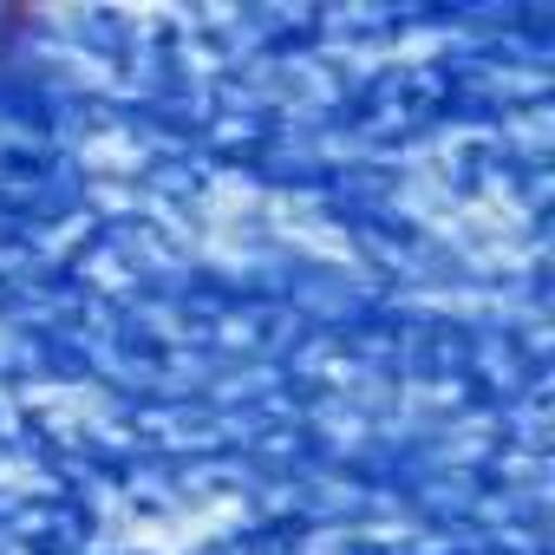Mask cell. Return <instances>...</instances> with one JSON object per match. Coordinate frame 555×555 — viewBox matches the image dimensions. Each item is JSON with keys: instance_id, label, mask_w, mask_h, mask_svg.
I'll return each instance as SVG.
<instances>
[{"instance_id": "1", "label": "cell", "mask_w": 555, "mask_h": 555, "mask_svg": "<svg viewBox=\"0 0 555 555\" xmlns=\"http://www.w3.org/2000/svg\"><path fill=\"white\" fill-rule=\"evenodd\" d=\"M40 21H47L40 8H0V53H14L27 34H40Z\"/></svg>"}]
</instances>
